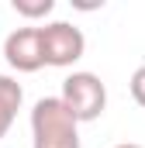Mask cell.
I'll return each mask as SVG.
<instances>
[{"label": "cell", "instance_id": "cell-1", "mask_svg": "<svg viewBox=\"0 0 145 148\" xmlns=\"http://www.w3.org/2000/svg\"><path fill=\"white\" fill-rule=\"evenodd\" d=\"M31 148H83L79 121L62 97H41L31 107Z\"/></svg>", "mask_w": 145, "mask_h": 148}, {"label": "cell", "instance_id": "cell-8", "mask_svg": "<svg viewBox=\"0 0 145 148\" xmlns=\"http://www.w3.org/2000/svg\"><path fill=\"white\" fill-rule=\"evenodd\" d=\"M114 148H142V145H135V141H124V145H114Z\"/></svg>", "mask_w": 145, "mask_h": 148}, {"label": "cell", "instance_id": "cell-5", "mask_svg": "<svg viewBox=\"0 0 145 148\" xmlns=\"http://www.w3.org/2000/svg\"><path fill=\"white\" fill-rule=\"evenodd\" d=\"M21 103H24L21 83H17L14 76H3V73H0V138L10 131V124H14L17 110H21Z\"/></svg>", "mask_w": 145, "mask_h": 148}, {"label": "cell", "instance_id": "cell-4", "mask_svg": "<svg viewBox=\"0 0 145 148\" xmlns=\"http://www.w3.org/2000/svg\"><path fill=\"white\" fill-rule=\"evenodd\" d=\"M3 59L17 73H38L45 66V48H41V28H14L3 38Z\"/></svg>", "mask_w": 145, "mask_h": 148}, {"label": "cell", "instance_id": "cell-2", "mask_svg": "<svg viewBox=\"0 0 145 148\" xmlns=\"http://www.w3.org/2000/svg\"><path fill=\"white\" fill-rule=\"evenodd\" d=\"M62 103L76 114L79 124L97 121L100 114L107 110V86L97 73H69L62 83Z\"/></svg>", "mask_w": 145, "mask_h": 148}, {"label": "cell", "instance_id": "cell-3", "mask_svg": "<svg viewBox=\"0 0 145 148\" xmlns=\"http://www.w3.org/2000/svg\"><path fill=\"white\" fill-rule=\"evenodd\" d=\"M41 48H45V66H55V69H69L83 59L86 52V38L83 31L69 24V21H52L41 28Z\"/></svg>", "mask_w": 145, "mask_h": 148}, {"label": "cell", "instance_id": "cell-6", "mask_svg": "<svg viewBox=\"0 0 145 148\" xmlns=\"http://www.w3.org/2000/svg\"><path fill=\"white\" fill-rule=\"evenodd\" d=\"M10 7H14L21 17L38 21V17H48V14L55 10V0H10Z\"/></svg>", "mask_w": 145, "mask_h": 148}, {"label": "cell", "instance_id": "cell-7", "mask_svg": "<svg viewBox=\"0 0 145 148\" xmlns=\"http://www.w3.org/2000/svg\"><path fill=\"white\" fill-rule=\"evenodd\" d=\"M131 100L145 107V66H138L135 73H131Z\"/></svg>", "mask_w": 145, "mask_h": 148}]
</instances>
